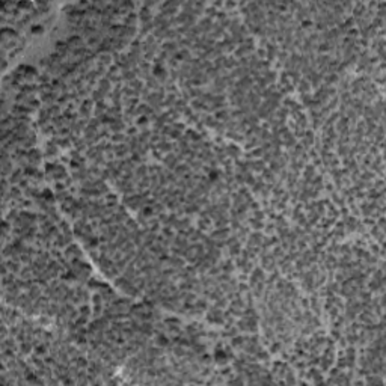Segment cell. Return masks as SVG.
I'll use <instances>...</instances> for the list:
<instances>
[{"instance_id":"obj_1","label":"cell","mask_w":386,"mask_h":386,"mask_svg":"<svg viewBox=\"0 0 386 386\" xmlns=\"http://www.w3.org/2000/svg\"><path fill=\"white\" fill-rule=\"evenodd\" d=\"M30 348H32V345L27 344V342H26V344H21V347H20V353H21V355H24V356H27L29 353H30Z\"/></svg>"},{"instance_id":"obj_3","label":"cell","mask_w":386,"mask_h":386,"mask_svg":"<svg viewBox=\"0 0 386 386\" xmlns=\"http://www.w3.org/2000/svg\"><path fill=\"white\" fill-rule=\"evenodd\" d=\"M219 374H222L223 377H232V376H234V374H231V368H229V367L222 368L220 371H219Z\"/></svg>"},{"instance_id":"obj_2","label":"cell","mask_w":386,"mask_h":386,"mask_svg":"<svg viewBox=\"0 0 386 386\" xmlns=\"http://www.w3.org/2000/svg\"><path fill=\"white\" fill-rule=\"evenodd\" d=\"M157 344L160 345V347H166V345H169V339L166 336H163V335H160L157 338Z\"/></svg>"},{"instance_id":"obj_4","label":"cell","mask_w":386,"mask_h":386,"mask_svg":"<svg viewBox=\"0 0 386 386\" xmlns=\"http://www.w3.org/2000/svg\"><path fill=\"white\" fill-rule=\"evenodd\" d=\"M173 353H175V356H178V357H183V356H186L187 353H186V350H184L183 347H177L175 350H173Z\"/></svg>"},{"instance_id":"obj_5","label":"cell","mask_w":386,"mask_h":386,"mask_svg":"<svg viewBox=\"0 0 386 386\" xmlns=\"http://www.w3.org/2000/svg\"><path fill=\"white\" fill-rule=\"evenodd\" d=\"M201 362L205 363V365H210L211 363V356L210 355H202L201 356Z\"/></svg>"},{"instance_id":"obj_6","label":"cell","mask_w":386,"mask_h":386,"mask_svg":"<svg viewBox=\"0 0 386 386\" xmlns=\"http://www.w3.org/2000/svg\"><path fill=\"white\" fill-rule=\"evenodd\" d=\"M281 351V344H273L272 345V353H278Z\"/></svg>"}]
</instances>
